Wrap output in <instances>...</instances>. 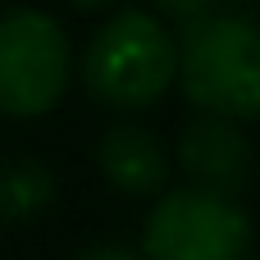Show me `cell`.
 I'll list each match as a JSON object with an SVG mask.
<instances>
[{
  "instance_id": "obj_3",
  "label": "cell",
  "mask_w": 260,
  "mask_h": 260,
  "mask_svg": "<svg viewBox=\"0 0 260 260\" xmlns=\"http://www.w3.org/2000/svg\"><path fill=\"white\" fill-rule=\"evenodd\" d=\"M73 78V50L59 18L14 9L0 18V114L37 119L55 110Z\"/></svg>"
},
{
  "instance_id": "obj_6",
  "label": "cell",
  "mask_w": 260,
  "mask_h": 260,
  "mask_svg": "<svg viewBox=\"0 0 260 260\" xmlns=\"http://www.w3.org/2000/svg\"><path fill=\"white\" fill-rule=\"evenodd\" d=\"M96 165H101L105 183L123 197H151V192H165V183H169V155H165L160 137H151L146 128H133V123H114L101 137Z\"/></svg>"
},
{
  "instance_id": "obj_9",
  "label": "cell",
  "mask_w": 260,
  "mask_h": 260,
  "mask_svg": "<svg viewBox=\"0 0 260 260\" xmlns=\"http://www.w3.org/2000/svg\"><path fill=\"white\" fill-rule=\"evenodd\" d=\"M78 260H142V256L128 251V247H91V251H82Z\"/></svg>"
},
{
  "instance_id": "obj_10",
  "label": "cell",
  "mask_w": 260,
  "mask_h": 260,
  "mask_svg": "<svg viewBox=\"0 0 260 260\" xmlns=\"http://www.w3.org/2000/svg\"><path fill=\"white\" fill-rule=\"evenodd\" d=\"M78 9H105V5H114V0H73Z\"/></svg>"
},
{
  "instance_id": "obj_4",
  "label": "cell",
  "mask_w": 260,
  "mask_h": 260,
  "mask_svg": "<svg viewBox=\"0 0 260 260\" xmlns=\"http://www.w3.org/2000/svg\"><path fill=\"white\" fill-rule=\"evenodd\" d=\"M142 247L146 260H242L251 251V219L233 197L178 187L151 206Z\"/></svg>"
},
{
  "instance_id": "obj_7",
  "label": "cell",
  "mask_w": 260,
  "mask_h": 260,
  "mask_svg": "<svg viewBox=\"0 0 260 260\" xmlns=\"http://www.w3.org/2000/svg\"><path fill=\"white\" fill-rule=\"evenodd\" d=\"M50 201V174L37 165H14L0 174V215L5 219H27Z\"/></svg>"
},
{
  "instance_id": "obj_1",
  "label": "cell",
  "mask_w": 260,
  "mask_h": 260,
  "mask_svg": "<svg viewBox=\"0 0 260 260\" xmlns=\"http://www.w3.org/2000/svg\"><path fill=\"white\" fill-rule=\"evenodd\" d=\"M178 69L174 82L183 96L224 119H256L260 110V37L256 23L242 14H197L183 23L178 41Z\"/></svg>"
},
{
  "instance_id": "obj_8",
  "label": "cell",
  "mask_w": 260,
  "mask_h": 260,
  "mask_svg": "<svg viewBox=\"0 0 260 260\" xmlns=\"http://www.w3.org/2000/svg\"><path fill=\"white\" fill-rule=\"evenodd\" d=\"M165 18H178V23H187V18H197V14H206V9H215V0H151Z\"/></svg>"
},
{
  "instance_id": "obj_2",
  "label": "cell",
  "mask_w": 260,
  "mask_h": 260,
  "mask_svg": "<svg viewBox=\"0 0 260 260\" xmlns=\"http://www.w3.org/2000/svg\"><path fill=\"white\" fill-rule=\"evenodd\" d=\"M174 69H178L174 37L146 9L114 14L82 55V82L110 110H142L160 101L174 82Z\"/></svg>"
},
{
  "instance_id": "obj_11",
  "label": "cell",
  "mask_w": 260,
  "mask_h": 260,
  "mask_svg": "<svg viewBox=\"0 0 260 260\" xmlns=\"http://www.w3.org/2000/svg\"><path fill=\"white\" fill-rule=\"evenodd\" d=\"M242 260H251V251H247V256H242Z\"/></svg>"
},
{
  "instance_id": "obj_5",
  "label": "cell",
  "mask_w": 260,
  "mask_h": 260,
  "mask_svg": "<svg viewBox=\"0 0 260 260\" xmlns=\"http://www.w3.org/2000/svg\"><path fill=\"white\" fill-rule=\"evenodd\" d=\"M178 165L192 178V187L219 192V197H242L251 187V142L238 119L206 114L192 119L178 137Z\"/></svg>"
}]
</instances>
